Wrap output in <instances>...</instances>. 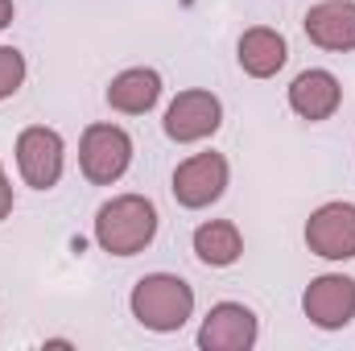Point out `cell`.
Here are the masks:
<instances>
[{
    "instance_id": "6da1fadb",
    "label": "cell",
    "mask_w": 355,
    "mask_h": 351,
    "mask_svg": "<svg viewBox=\"0 0 355 351\" xmlns=\"http://www.w3.org/2000/svg\"><path fill=\"white\" fill-rule=\"evenodd\" d=\"M157 207L145 194H116L95 211V244L107 257H137L157 236Z\"/></svg>"
},
{
    "instance_id": "7a4b0ae2",
    "label": "cell",
    "mask_w": 355,
    "mask_h": 351,
    "mask_svg": "<svg viewBox=\"0 0 355 351\" xmlns=\"http://www.w3.org/2000/svg\"><path fill=\"white\" fill-rule=\"evenodd\" d=\"M128 310L145 331L174 335L194 318V289L178 273H145L128 293Z\"/></svg>"
},
{
    "instance_id": "3957f363",
    "label": "cell",
    "mask_w": 355,
    "mask_h": 351,
    "mask_svg": "<svg viewBox=\"0 0 355 351\" xmlns=\"http://www.w3.org/2000/svg\"><path fill=\"white\" fill-rule=\"evenodd\" d=\"M132 166V137L120 124H87L83 141H79V170L91 186H112L128 174Z\"/></svg>"
},
{
    "instance_id": "277c9868",
    "label": "cell",
    "mask_w": 355,
    "mask_h": 351,
    "mask_svg": "<svg viewBox=\"0 0 355 351\" xmlns=\"http://www.w3.org/2000/svg\"><path fill=\"white\" fill-rule=\"evenodd\" d=\"M62 170H67L62 137L46 124H29L17 137V174H21V182L33 186V190H54L62 182Z\"/></svg>"
},
{
    "instance_id": "5b68a950",
    "label": "cell",
    "mask_w": 355,
    "mask_h": 351,
    "mask_svg": "<svg viewBox=\"0 0 355 351\" xmlns=\"http://www.w3.org/2000/svg\"><path fill=\"white\" fill-rule=\"evenodd\" d=\"M227 178H232L227 157L215 153V149H207V153H194V157H186V162L178 166L174 178H170V190H174L178 207H186V211H202V207H211V203L223 198Z\"/></svg>"
},
{
    "instance_id": "8992f818",
    "label": "cell",
    "mask_w": 355,
    "mask_h": 351,
    "mask_svg": "<svg viewBox=\"0 0 355 351\" xmlns=\"http://www.w3.org/2000/svg\"><path fill=\"white\" fill-rule=\"evenodd\" d=\"M223 124V103L215 91H202V87H190V91H178L174 103L166 108V137L178 141V145H198L207 137H215Z\"/></svg>"
},
{
    "instance_id": "52a82bcc",
    "label": "cell",
    "mask_w": 355,
    "mask_h": 351,
    "mask_svg": "<svg viewBox=\"0 0 355 351\" xmlns=\"http://www.w3.org/2000/svg\"><path fill=\"white\" fill-rule=\"evenodd\" d=\"M302 310L318 331H343L355 323V277L347 273H322L306 285Z\"/></svg>"
},
{
    "instance_id": "ba28073f",
    "label": "cell",
    "mask_w": 355,
    "mask_h": 351,
    "mask_svg": "<svg viewBox=\"0 0 355 351\" xmlns=\"http://www.w3.org/2000/svg\"><path fill=\"white\" fill-rule=\"evenodd\" d=\"M306 248L322 261H355V203H322L306 219Z\"/></svg>"
},
{
    "instance_id": "9c48e42d",
    "label": "cell",
    "mask_w": 355,
    "mask_h": 351,
    "mask_svg": "<svg viewBox=\"0 0 355 351\" xmlns=\"http://www.w3.org/2000/svg\"><path fill=\"white\" fill-rule=\"evenodd\" d=\"M261 339V323L244 302H215L198 327L202 351H248Z\"/></svg>"
},
{
    "instance_id": "30bf717a",
    "label": "cell",
    "mask_w": 355,
    "mask_h": 351,
    "mask_svg": "<svg viewBox=\"0 0 355 351\" xmlns=\"http://www.w3.org/2000/svg\"><path fill=\"white\" fill-rule=\"evenodd\" d=\"M302 29H306V37L318 50L352 54L355 50V0H318V4H310Z\"/></svg>"
},
{
    "instance_id": "8fae6325",
    "label": "cell",
    "mask_w": 355,
    "mask_h": 351,
    "mask_svg": "<svg viewBox=\"0 0 355 351\" xmlns=\"http://www.w3.org/2000/svg\"><path fill=\"white\" fill-rule=\"evenodd\" d=\"M339 103H343V83L331 71H322V67H310V71H302L289 83V108H293V116H302L310 124L331 120L339 112Z\"/></svg>"
},
{
    "instance_id": "7c38bea8",
    "label": "cell",
    "mask_w": 355,
    "mask_h": 351,
    "mask_svg": "<svg viewBox=\"0 0 355 351\" xmlns=\"http://www.w3.org/2000/svg\"><path fill=\"white\" fill-rule=\"evenodd\" d=\"M103 99H107V108L120 112V116H145V112H153L157 99H162V75H157L153 67H128V71H120V75L107 83Z\"/></svg>"
},
{
    "instance_id": "4fadbf2b",
    "label": "cell",
    "mask_w": 355,
    "mask_h": 351,
    "mask_svg": "<svg viewBox=\"0 0 355 351\" xmlns=\"http://www.w3.org/2000/svg\"><path fill=\"white\" fill-rule=\"evenodd\" d=\"M236 58H240V71L252 75V79H272L285 62H289V42L285 33L257 25V29H244L240 42H236Z\"/></svg>"
},
{
    "instance_id": "5bb4252c",
    "label": "cell",
    "mask_w": 355,
    "mask_h": 351,
    "mask_svg": "<svg viewBox=\"0 0 355 351\" xmlns=\"http://www.w3.org/2000/svg\"><path fill=\"white\" fill-rule=\"evenodd\" d=\"M194 257L211 268H227L244 257V236L232 219H207L194 228Z\"/></svg>"
},
{
    "instance_id": "9a60e30c",
    "label": "cell",
    "mask_w": 355,
    "mask_h": 351,
    "mask_svg": "<svg viewBox=\"0 0 355 351\" xmlns=\"http://www.w3.org/2000/svg\"><path fill=\"white\" fill-rule=\"evenodd\" d=\"M25 75H29L25 54L17 46H0V99H12L25 83Z\"/></svg>"
},
{
    "instance_id": "2e32d148",
    "label": "cell",
    "mask_w": 355,
    "mask_h": 351,
    "mask_svg": "<svg viewBox=\"0 0 355 351\" xmlns=\"http://www.w3.org/2000/svg\"><path fill=\"white\" fill-rule=\"evenodd\" d=\"M12 203H17V198H12V182H8L4 166H0V223H4L8 215H12Z\"/></svg>"
},
{
    "instance_id": "e0dca14e",
    "label": "cell",
    "mask_w": 355,
    "mask_h": 351,
    "mask_svg": "<svg viewBox=\"0 0 355 351\" xmlns=\"http://www.w3.org/2000/svg\"><path fill=\"white\" fill-rule=\"evenodd\" d=\"M12 12H17V8H12V0H0V29H8V25H12Z\"/></svg>"
}]
</instances>
